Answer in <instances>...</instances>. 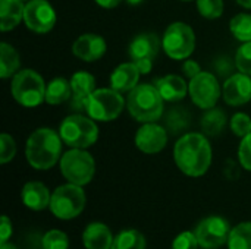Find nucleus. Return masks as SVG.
<instances>
[{"label":"nucleus","instance_id":"1","mask_svg":"<svg viewBox=\"0 0 251 249\" xmlns=\"http://www.w3.org/2000/svg\"><path fill=\"white\" fill-rule=\"evenodd\" d=\"M212 145L203 132H187L175 142V164L190 178H200L206 175L212 164Z\"/></svg>","mask_w":251,"mask_h":249},{"label":"nucleus","instance_id":"2","mask_svg":"<svg viewBox=\"0 0 251 249\" xmlns=\"http://www.w3.org/2000/svg\"><path fill=\"white\" fill-rule=\"evenodd\" d=\"M62 138L51 128H38L26 139L25 156L31 167L49 170L62 158Z\"/></svg>","mask_w":251,"mask_h":249},{"label":"nucleus","instance_id":"3","mask_svg":"<svg viewBox=\"0 0 251 249\" xmlns=\"http://www.w3.org/2000/svg\"><path fill=\"white\" fill-rule=\"evenodd\" d=\"M163 98L154 84H138L129 91L126 109L129 114L140 123L157 122L165 113Z\"/></svg>","mask_w":251,"mask_h":249},{"label":"nucleus","instance_id":"4","mask_svg":"<svg viewBox=\"0 0 251 249\" xmlns=\"http://www.w3.org/2000/svg\"><path fill=\"white\" fill-rule=\"evenodd\" d=\"M59 135L71 148H84L94 145L99 139V128L88 114L75 113L65 117L59 126Z\"/></svg>","mask_w":251,"mask_h":249},{"label":"nucleus","instance_id":"5","mask_svg":"<svg viewBox=\"0 0 251 249\" xmlns=\"http://www.w3.org/2000/svg\"><path fill=\"white\" fill-rule=\"evenodd\" d=\"M46 82L34 69H22L12 78L10 92L18 104L34 109L46 101Z\"/></svg>","mask_w":251,"mask_h":249},{"label":"nucleus","instance_id":"6","mask_svg":"<svg viewBox=\"0 0 251 249\" xmlns=\"http://www.w3.org/2000/svg\"><path fill=\"white\" fill-rule=\"evenodd\" d=\"M60 172L63 178L74 185H88L96 173V161L84 148H71L60 158Z\"/></svg>","mask_w":251,"mask_h":249},{"label":"nucleus","instance_id":"7","mask_svg":"<svg viewBox=\"0 0 251 249\" xmlns=\"http://www.w3.org/2000/svg\"><path fill=\"white\" fill-rule=\"evenodd\" d=\"M85 192L82 186L66 183L54 189L50 200V211L60 220H72L85 208Z\"/></svg>","mask_w":251,"mask_h":249},{"label":"nucleus","instance_id":"8","mask_svg":"<svg viewBox=\"0 0 251 249\" xmlns=\"http://www.w3.org/2000/svg\"><path fill=\"white\" fill-rule=\"evenodd\" d=\"M162 48L174 60L188 59L196 48L194 29L185 22H172L162 37Z\"/></svg>","mask_w":251,"mask_h":249},{"label":"nucleus","instance_id":"9","mask_svg":"<svg viewBox=\"0 0 251 249\" xmlns=\"http://www.w3.org/2000/svg\"><path fill=\"white\" fill-rule=\"evenodd\" d=\"M122 92L110 88L96 90L87 106V114L97 122H112L119 117L125 107V100L121 95Z\"/></svg>","mask_w":251,"mask_h":249},{"label":"nucleus","instance_id":"10","mask_svg":"<svg viewBox=\"0 0 251 249\" xmlns=\"http://www.w3.org/2000/svg\"><path fill=\"white\" fill-rule=\"evenodd\" d=\"M188 94L191 97V101L197 107L209 110L212 107H216V103L222 95V88L218 78L212 72L201 70L197 76L190 79Z\"/></svg>","mask_w":251,"mask_h":249},{"label":"nucleus","instance_id":"11","mask_svg":"<svg viewBox=\"0 0 251 249\" xmlns=\"http://www.w3.org/2000/svg\"><path fill=\"white\" fill-rule=\"evenodd\" d=\"M160 45L162 41L153 32H143L131 40L128 45V53L132 62L140 69L141 75H146L151 70L154 57L157 56Z\"/></svg>","mask_w":251,"mask_h":249},{"label":"nucleus","instance_id":"12","mask_svg":"<svg viewBox=\"0 0 251 249\" xmlns=\"http://www.w3.org/2000/svg\"><path fill=\"white\" fill-rule=\"evenodd\" d=\"M199 245L204 249H218L228 244L231 233L229 223L219 216H210L203 219L194 230Z\"/></svg>","mask_w":251,"mask_h":249},{"label":"nucleus","instance_id":"13","mask_svg":"<svg viewBox=\"0 0 251 249\" xmlns=\"http://www.w3.org/2000/svg\"><path fill=\"white\" fill-rule=\"evenodd\" d=\"M57 16L54 7L47 0H28L25 3L24 22L28 29L37 34H46L56 25Z\"/></svg>","mask_w":251,"mask_h":249},{"label":"nucleus","instance_id":"14","mask_svg":"<svg viewBox=\"0 0 251 249\" xmlns=\"http://www.w3.org/2000/svg\"><path fill=\"white\" fill-rule=\"evenodd\" d=\"M168 144V131L157 122L143 123L135 134V145L144 154H157Z\"/></svg>","mask_w":251,"mask_h":249},{"label":"nucleus","instance_id":"15","mask_svg":"<svg viewBox=\"0 0 251 249\" xmlns=\"http://www.w3.org/2000/svg\"><path fill=\"white\" fill-rule=\"evenodd\" d=\"M72 97L69 107L75 113H87L88 98L96 91V78L87 70H78L71 78Z\"/></svg>","mask_w":251,"mask_h":249},{"label":"nucleus","instance_id":"16","mask_svg":"<svg viewBox=\"0 0 251 249\" xmlns=\"http://www.w3.org/2000/svg\"><path fill=\"white\" fill-rule=\"evenodd\" d=\"M224 101L228 106H244L251 100V76L243 72L232 73L222 88Z\"/></svg>","mask_w":251,"mask_h":249},{"label":"nucleus","instance_id":"17","mask_svg":"<svg viewBox=\"0 0 251 249\" xmlns=\"http://www.w3.org/2000/svg\"><path fill=\"white\" fill-rule=\"evenodd\" d=\"M107 44L104 38L99 34H82L72 44V53L75 57L91 63L101 59L106 54Z\"/></svg>","mask_w":251,"mask_h":249},{"label":"nucleus","instance_id":"18","mask_svg":"<svg viewBox=\"0 0 251 249\" xmlns=\"http://www.w3.org/2000/svg\"><path fill=\"white\" fill-rule=\"evenodd\" d=\"M21 198L26 208L32 211H43L50 207L51 194L44 183L32 181L24 185L21 191Z\"/></svg>","mask_w":251,"mask_h":249},{"label":"nucleus","instance_id":"19","mask_svg":"<svg viewBox=\"0 0 251 249\" xmlns=\"http://www.w3.org/2000/svg\"><path fill=\"white\" fill-rule=\"evenodd\" d=\"M140 75L141 72L134 62L121 63L110 75V87L119 92H129L138 85Z\"/></svg>","mask_w":251,"mask_h":249},{"label":"nucleus","instance_id":"20","mask_svg":"<svg viewBox=\"0 0 251 249\" xmlns=\"http://www.w3.org/2000/svg\"><path fill=\"white\" fill-rule=\"evenodd\" d=\"M162 98L168 103H178L185 98L188 92V84L179 75H166L154 82Z\"/></svg>","mask_w":251,"mask_h":249},{"label":"nucleus","instance_id":"21","mask_svg":"<svg viewBox=\"0 0 251 249\" xmlns=\"http://www.w3.org/2000/svg\"><path fill=\"white\" fill-rule=\"evenodd\" d=\"M113 235L103 223H90L82 233V244L87 249H112Z\"/></svg>","mask_w":251,"mask_h":249},{"label":"nucleus","instance_id":"22","mask_svg":"<svg viewBox=\"0 0 251 249\" xmlns=\"http://www.w3.org/2000/svg\"><path fill=\"white\" fill-rule=\"evenodd\" d=\"M25 4L22 0H0V29L12 31L24 19Z\"/></svg>","mask_w":251,"mask_h":249},{"label":"nucleus","instance_id":"23","mask_svg":"<svg viewBox=\"0 0 251 249\" xmlns=\"http://www.w3.org/2000/svg\"><path fill=\"white\" fill-rule=\"evenodd\" d=\"M191 125V114L184 106H172L165 113V128L171 135H184Z\"/></svg>","mask_w":251,"mask_h":249},{"label":"nucleus","instance_id":"24","mask_svg":"<svg viewBox=\"0 0 251 249\" xmlns=\"http://www.w3.org/2000/svg\"><path fill=\"white\" fill-rule=\"evenodd\" d=\"M21 66V57L16 48L9 44V43H1L0 44V78L7 79L13 78L19 72Z\"/></svg>","mask_w":251,"mask_h":249},{"label":"nucleus","instance_id":"25","mask_svg":"<svg viewBox=\"0 0 251 249\" xmlns=\"http://www.w3.org/2000/svg\"><path fill=\"white\" fill-rule=\"evenodd\" d=\"M72 97L71 81L65 78H54L46 87V103L50 106H57L69 101Z\"/></svg>","mask_w":251,"mask_h":249},{"label":"nucleus","instance_id":"26","mask_svg":"<svg viewBox=\"0 0 251 249\" xmlns=\"http://www.w3.org/2000/svg\"><path fill=\"white\" fill-rule=\"evenodd\" d=\"M200 125L206 136H218L226 125V114L221 109L212 107L206 110V113L201 117Z\"/></svg>","mask_w":251,"mask_h":249},{"label":"nucleus","instance_id":"27","mask_svg":"<svg viewBox=\"0 0 251 249\" xmlns=\"http://www.w3.org/2000/svg\"><path fill=\"white\" fill-rule=\"evenodd\" d=\"M112 249H146V238L135 229H125L115 236Z\"/></svg>","mask_w":251,"mask_h":249},{"label":"nucleus","instance_id":"28","mask_svg":"<svg viewBox=\"0 0 251 249\" xmlns=\"http://www.w3.org/2000/svg\"><path fill=\"white\" fill-rule=\"evenodd\" d=\"M229 249H251V223L244 222L231 229L228 238Z\"/></svg>","mask_w":251,"mask_h":249},{"label":"nucleus","instance_id":"29","mask_svg":"<svg viewBox=\"0 0 251 249\" xmlns=\"http://www.w3.org/2000/svg\"><path fill=\"white\" fill-rule=\"evenodd\" d=\"M229 31L235 40L241 43L251 41V15L238 13L229 21Z\"/></svg>","mask_w":251,"mask_h":249},{"label":"nucleus","instance_id":"30","mask_svg":"<svg viewBox=\"0 0 251 249\" xmlns=\"http://www.w3.org/2000/svg\"><path fill=\"white\" fill-rule=\"evenodd\" d=\"M199 13L206 19H218L224 13V1L222 0H196Z\"/></svg>","mask_w":251,"mask_h":249},{"label":"nucleus","instance_id":"31","mask_svg":"<svg viewBox=\"0 0 251 249\" xmlns=\"http://www.w3.org/2000/svg\"><path fill=\"white\" fill-rule=\"evenodd\" d=\"M41 247L43 249H68L69 248V239L66 236V233L53 229L49 230L43 239H41Z\"/></svg>","mask_w":251,"mask_h":249},{"label":"nucleus","instance_id":"32","mask_svg":"<svg viewBox=\"0 0 251 249\" xmlns=\"http://www.w3.org/2000/svg\"><path fill=\"white\" fill-rule=\"evenodd\" d=\"M229 126H231V131L234 135L244 138L246 135H249L251 132V117L247 113H241V112L235 113L231 117Z\"/></svg>","mask_w":251,"mask_h":249},{"label":"nucleus","instance_id":"33","mask_svg":"<svg viewBox=\"0 0 251 249\" xmlns=\"http://www.w3.org/2000/svg\"><path fill=\"white\" fill-rule=\"evenodd\" d=\"M235 65L238 72L251 76V41L243 43L235 54Z\"/></svg>","mask_w":251,"mask_h":249},{"label":"nucleus","instance_id":"34","mask_svg":"<svg viewBox=\"0 0 251 249\" xmlns=\"http://www.w3.org/2000/svg\"><path fill=\"white\" fill-rule=\"evenodd\" d=\"M16 154V142L12 135L1 134L0 135V163L7 164L13 160Z\"/></svg>","mask_w":251,"mask_h":249},{"label":"nucleus","instance_id":"35","mask_svg":"<svg viewBox=\"0 0 251 249\" xmlns=\"http://www.w3.org/2000/svg\"><path fill=\"white\" fill-rule=\"evenodd\" d=\"M199 247L200 245L194 232H182L172 242V249H197Z\"/></svg>","mask_w":251,"mask_h":249},{"label":"nucleus","instance_id":"36","mask_svg":"<svg viewBox=\"0 0 251 249\" xmlns=\"http://www.w3.org/2000/svg\"><path fill=\"white\" fill-rule=\"evenodd\" d=\"M238 160L246 170L251 172V132L244 138H241L238 147Z\"/></svg>","mask_w":251,"mask_h":249},{"label":"nucleus","instance_id":"37","mask_svg":"<svg viewBox=\"0 0 251 249\" xmlns=\"http://www.w3.org/2000/svg\"><path fill=\"white\" fill-rule=\"evenodd\" d=\"M213 66H215V70L218 72V75L222 76V78H229V76L234 73V69L237 68L235 60H232V59L228 57V56L218 57V59L215 60Z\"/></svg>","mask_w":251,"mask_h":249},{"label":"nucleus","instance_id":"38","mask_svg":"<svg viewBox=\"0 0 251 249\" xmlns=\"http://www.w3.org/2000/svg\"><path fill=\"white\" fill-rule=\"evenodd\" d=\"M182 72H184V75H185L187 78L193 79L194 76H197V75L201 72V68H200V65H199L196 60H191V59L188 57V59H185L184 63H182Z\"/></svg>","mask_w":251,"mask_h":249},{"label":"nucleus","instance_id":"39","mask_svg":"<svg viewBox=\"0 0 251 249\" xmlns=\"http://www.w3.org/2000/svg\"><path fill=\"white\" fill-rule=\"evenodd\" d=\"M10 236H12V223H10V220H9L7 216H3L1 217V226H0V239H1V244L3 242H7Z\"/></svg>","mask_w":251,"mask_h":249},{"label":"nucleus","instance_id":"40","mask_svg":"<svg viewBox=\"0 0 251 249\" xmlns=\"http://www.w3.org/2000/svg\"><path fill=\"white\" fill-rule=\"evenodd\" d=\"M99 6L104 7V9H113L116 6H119L122 3V0H94Z\"/></svg>","mask_w":251,"mask_h":249},{"label":"nucleus","instance_id":"41","mask_svg":"<svg viewBox=\"0 0 251 249\" xmlns=\"http://www.w3.org/2000/svg\"><path fill=\"white\" fill-rule=\"evenodd\" d=\"M237 3L246 9H251V0H237Z\"/></svg>","mask_w":251,"mask_h":249},{"label":"nucleus","instance_id":"42","mask_svg":"<svg viewBox=\"0 0 251 249\" xmlns=\"http://www.w3.org/2000/svg\"><path fill=\"white\" fill-rule=\"evenodd\" d=\"M0 249H18L15 245H12V244H9V242H3V244H0Z\"/></svg>","mask_w":251,"mask_h":249},{"label":"nucleus","instance_id":"43","mask_svg":"<svg viewBox=\"0 0 251 249\" xmlns=\"http://www.w3.org/2000/svg\"><path fill=\"white\" fill-rule=\"evenodd\" d=\"M126 1H128L129 4H132V6H137V4H140L143 0H126Z\"/></svg>","mask_w":251,"mask_h":249},{"label":"nucleus","instance_id":"44","mask_svg":"<svg viewBox=\"0 0 251 249\" xmlns=\"http://www.w3.org/2000/svg\"><path fill=\"white\" fill-rule=\"evenodd\" d=\"M182 1H191V0H182Z\"/></svg>","mask_w":251,"mask_h":249},{"label":"nucleus","instance_id":"45","mask_svg":"<svg viewBox=\"0 0 251 249\" xmlns=\"http://www.w3.org/2000/svg\"><path fill=\"white\" fill-rule=\"evenodd\" d=\"M22 1H28V0H22Z\"/></svg>","mask_w":251,"mask_h":249}]
</instances>
